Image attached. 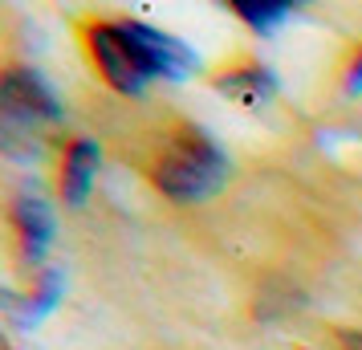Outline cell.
<instances>
[{"instance_id":"6da1fadb","label":"cell","mask_w":362,"mask_h":350,"mask_svg":"<svg viewBox=\"0 0 362 350\" xmlns=\"http://www.w3.org/2000/svg\"><path fill=\"white\" fill-rule=\"evenodd\" d=\"M90 53L98 62L102 78L122 90V94H139L147 82L167 78V82H183L199 69V57L180 37L151 29L143 21H122V25H94L90 29Z\"/></svg>"},{"instance_id":"7a4b0ae2","label":"cell","mask_w":362,"mask_h":350,"mask_svg":"<svg viewBox=\"0 0 362 350\" xmlns=\"http://www.w3.org/2000/svg\"><path fill=\"white\" fill-rule=\"evenodd\" d=\"M228 184V155L196 127L171 134L155 163V187L180 204H196L216 196Z\"/></svg>"},{"instance_id":"3957f363","label":"cell","mask_w":362,"mask_h":350,"mask_svg":"<svg viewBox=\"0 0 362 350\" xmlns=\"http://www.w3.org/2000/svg\"><path fill=\"white\" fill-rule=\"evenodd\" d=\"M0 106H4V127L13 131H33L41 122H57L62 106L45 78L33 69H8L4 86H0Z\"/></svg>"},{"instance_id":"277c9868","label":"cell","mask_w":362,"mask_h":350,"mask_svg":"<svg viewBox=\"0 0 362 350\" xmlns=\"http://www.w3.org/2000/svg\"><path fill=\"white\" fill-rule=\"evenodd\" d=\"M102 167V151L94 139H74L66 151V167H62V200L69 208H82L94 192V180H98Z\"/></svg>"},{"instance_id":"5b68a950","label":"cell","mask_w":362,"mask_h":350,"mask_svg":"<svg viewBox=\"0 0 362 350\" xmlns=\"http://www.w3.org/2000/svg\"><path fill=\"white\" fill-rule=\"evenodd\" d=\"M13 220H17L25 261L41 265V261H45V249H49V240H53V212H49V204L41 200V196H33V192H21L17 204H13Z\"/></svg>"},{"instance_id":"8992f818","label":"cell","mask_w":362,"mask_h":350,"mask_svg":"<svg viewBox=\"0 0 362 350\" xmlns=\"http://www.w3.org/2000/svg\"><path fill=\"white\" fill-rule=\"evenodd\" d=\"M273 74L269 69H236V74H224L220 78V94L245 102V106H261L269 94H273Z\"/></svg>"},{"instance_id":"52a82bcc","label":"cell","mask_w":362,"mask_h":350,"mask_svg":"<svg viewBox=\"0 0 362 350\" xmlns=\"http://www.w3.org/2000/svg\"><path fill=\"white\" fill-rule=\"evenodd\" d=\"M232 13L245 25H252L257 33H273L297 13V4H289V0H232Z\"/></svg>"},{"instance_id":"ba28073f","label":"cell","mask_w":362,"mask_h":350,"mask_svg":"<svg viewBox=\"0 0 362 350\" xmlns=\"http://www.w3.org/2000/svg\"><path fill=\"white\" fill-rule=\"evenodd\" d=\"M62 289H66V273H62V269H45V273H41V289L29 298V310L21 314V326H37V322L62 301Z\"/></svg>"},{"instance_id":"9c48e42d","label":"cell","mask_w":362,"mask_h":350,"mask_svg":"<svg viewBox=\"0 0 362 350\" xmlns=\"http://www.w3.org/2000/svg\"><path fill=\"white\" fill-rule=\"evenodd\" d=\"M346 90H350V94H362V53L354 57V66L346 74Z\"/></svg>"},{"instance_id":"30bf717a","label":"cell","mask_w":362,"mask_h":350,"mask_svg":"<svg viewBox=\"0 0 362 350\" xmlns=\"http://www.w3.org/2000/svg\"><path fill=\"white\" fill-rule=\"evenodd\" d=\"M342 346L346 350H362V334H342Z\"/></svg>"}]
</instances>
